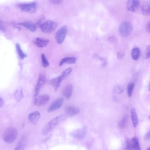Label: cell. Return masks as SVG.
<instances>
[{
	"label": "cell",
	"instance_id": "cell-1",
	"mask_svg": "<svg viewBox=\"0 0 150 150\" xmlns=\"http://www.w3.org/2000/svg\"><path fill=\"white\" fill-rule=\"evenodd\" d=\"M67 118L66 115L57 116L49 122L43 128L42 133L46 135L52 131L59 123L64 121Z\"/></svg>",
	"mask_w": 150,
	"mask_h": 150
},
{
	"label": "cell",
	"instance_id": "cell-2",
	"mask_svg": "<svg viewBox=\"0 0 150 150\" xmlns=\"http://www.w3.org/2000/svg\"><path fill=\"white\" fill-rule=\"evenodd\" d=\"M18 135V131L15 128L10 127L5 131L3 134L2 138L6 143H11L16 139Z\"/></svg>",
	"mask_w": 150,
	"mask_h": 150
},
{
	"label": "cell",
	"instance_id": "cell-3",
	"mask_svg": "<svg viewBox=\"0 0 150 150\" xmlns=\"http://www.w3.org/2000/svg\"><path fill=\"white\" fill-rule=\"evenodd\" d=\"M132 29V26L131 23L126 21L123 22L120 24L119 28V30L121 36L126 37L131 33Z\"/></svg>",
	"mask_w": 150,
	"mask_h": 150
},
{
	"label": "cell",
	"instance_id": "cell-4",
	"mask_svg": "<svg viewBox=\"0 0 150 150\" xmlns=\"http://www.w3.org/2000/svg\"><path fill=\"white\" fill-rule=\"evenodd\" d=\"M57 26V23L51 20H47L42 24L40 28L43 33H50L54 31Z\"/></svg>",
	"mask_w": 150,
	"mask_h": 150
},
{
	"label": "cell",
	"instance_id": "cell-5",
	"mask_svg": "<svg viewBox=\"0 0 150 150\" xmlns=\"http://www.w3.org/2000/svg\"><path fill=\"white\" fill-rule=\"evenodd\" d=\"M67 27L64 25L60 28L57 32L55 38L57 42L61 44L64 40L67 32Z\"/></svg>",
	"mask_w": 150,
	"mask_h": 150
},
{
	"label": "cell",
	"instance_id": "cell-6",
	"mask_svg": "<svg viewBox=\"0 0 150 150\" xmlns=\"http://www.w3.org/2000/svg\"><path fill=\"white\" fill-rule=\"evenodd\" d=\"M38 7V4L35 2L22 4L20 6L22 10L30 13L36 12L37 11Z\"/></svg>",
	"mask_w": 150,
	"mask_h": 150
},
{
	"label": "cell",
	"instance_id": "cell-7",
	"mask_svg": "<svg viewBox=\"0 0 150 150\" xmlns=\"http://www.w3.org/2000/svg\"><path fill=\"white\" fill-rule=\"evenodd\" d=\"M46 81L45 75L43 74H40L39 76L37 83L35 88L34 96H37L41 88L44 86Z\"/></svg>",
	"mask_w": 150,
	"mask_h": 150
},
{
	"label": "cell",
	"instance_id": "cell-8",
	"mask_svg": "<svg viewBox=\"0 0 150 150\" xmlns=\"http://www.w3.org/2000/svg\"><path fill=\"white\" fill-rule=\"evenodd\" d=\"M87 133V130L86 127H83L72 132L70 134L71 136L74 138L79 139H82L86 136Z\"/></svg>",
	"mask_w": 150,
	"mask_h": 150
},
{
	"label": "cell",
	"instance_id": "cell-9",
	"mask_svg": "<svg viewBox=\"0 0 150 150\" xmlns=\"http://www.w3.org/2000/svg\"><path fill=\"white\" fill-rule=\"evenodd\" d=\"M139 1L132 0L127 1L126 6L127 9L131 12H134L137 11L140 6Z\"/></svg>",
	"mask_w": 150,
	"mask_h": 150
},
{
	"label": "cell",
	"instance_id": "cell-10",
	"mask_svg": "<svg viewBox=\"0 0 150 150\" xmlns=\"http://www.w3.org/2000/svg\"><path fill=\"white\" fill-rule=\"evenodd\" d=\"M64 99L62 98H58L54 101L48 109V112H51L59 108L62 105Z\"/></svg>",
	"mask_w": 150,
	"mask_h": 150
},
{
	"label": "cell",
	"instance_id": "cell-11",
	"mask_svg": "<svg viewBox=\"0 0 150 150\" xmlns=\"http://www.w3.org/2000/svg\"><path fill=\"white\" fill-rule=\"evenodd\" d=\"M49 99L50 97L48 95H42L35 99L34 103L37 106H41L46 104L49 101Z\"/></svg>",
	"mask_w": 150,
	"mask_h": 150
},
{
	"label": "cell",
	"instance_id": "cell-12",
	"mask_svg": "<svg viewBox=\"0 0 150 150\" xmlns=\"http://www.w3.org/2000/svg\"><path fill=\"white\" fill-rule=\"evenodd\" d=\"M40 117V114L38 111H35L30 113L28 115V118L30 122L32 124L36 125Z\"/></svg>",
	"mask_w": 150,
	"mask_h": 150
},
{
	"label": "cell",
	"instance_id": "cell-13",
	"mask_svg": "<svg viewBox=\"0 0 150 150\" xmlns=\"http://www.w3.org/2000/svg\"><path fill=\"white\" fill-rule=\"evenodd\" d=\"M73 89V86L72 84H67L62 91V93L64 96L67 99L69 98L72 95Z\"/></svg>",
	"mask_w": 150,
	"mask_h": 150
},
{
	"label": "cell",
	"instance_id": "cell-14",
	"mask_svg": "<svg viewBox=\"0 0 150 150\" xmlns=\"http://www.w3.org/2000/svg\"><path fill=\"white\" fill-rule=\"evenodd\" d=\"M64 111L67 115L72 116L79 113L80 112V110L76 107L69 105L65 108Z\"/></svg>",
	"mask_w": 150,
	"mask_h": 150
},
{
	"label": "cell",
	"instance_id": "cell-15",
	"mask_svg": "<svg viewBox=\"0 0 150 150\" xmlns=\"http://www.w3.org/2000/svg\"><path fill=\"white\" fill-rule=\"evenodd\" d=\"M64 79L60 75L56 78L52 79L50 80V83L54 88L55 90H56L59 87L62 81Z\"/></svg>",
	"mask_w": 150,
	"mask_h": 150
},
{
	"label": "cell",
	"instance_id": "cell-16",
	"mask_svg": "<svg viewBox=\"0 0 150 150\" xmlns=\"http://www.w3.org/2000/svg\"><path fill=\"white\" fill-rule=\"evenodd\" d=\"M49 42L48 40L38 38L35 39L34 43L38 47H44L46 46Z\"/></svg>",
	"mask_w": 150,
	"mask_h": 150
},
{
	"label": "cell",
	"instance_id": "cell-17",
	"mask_svg": "<svg viewBox=\"0 0 150 150\" xmlns=\"http://www.w3.org/2000/svg\"><path fill=\"white\" fill-rule=\"evenodd\" d=\"M20 24L32 32H35L37 29V26L35 24L30 21L24 22Z\"/></svg>",
	"mask_w": 150,
	"mask_h": 150
},
{
	"label": "cell",
	"instance_id": "cell-18",
	"mask_svg": "<svg viewBox=\"0 0 150 150\" xmlns=\"http://www.w3.org/2000/svg\"><path fill=\"white\" fill-rule=\"evenodd\" d=\"M26 139L24 136L20 138L14 150H24L26 144Z\"/></svg>",
	"mask_w": 150,
	"mask_h": 150
},
{
	"label": "cell",
	"instance_id": "cell-19",
	"mask_svg": "<svg viewBox=\"0 0 150 150\" xmlns=\"http://www.w3.org/2000/svg\"><path fill=\"white\" fill-rule=\"evenodd\" d=\"M76 58L74 57H67L62 59L60 62L59 65L62 66L65 63L69 64H72L75 63L76 61Z\"/></svg>",
	"mask_w": 150,
	"mask_h": 150
},
{
	"label": "cell",
	"instance_id": "cell-20",
	"mask_svg": "<svg viewBox=\"0 0 150 150\" xmlns=\"http://www.w3.org/2000/svg\"><path fill=\"white\" fill-rule=\"evenodd\" d=\"M130 112L133 126L134 127H136L138 124V119L135 109L132 108Z\"/></svg>",
	"mask_w": 150,
	"mask_h": 150
},
{
	"label": "cell",
	"instance_id": "cell-21",
	"mask_svg": "<svg viewBox=\"0 0 150 150\" xmlns=\"http://www.w3.org/2000/svg\"><path fill=\"white\" fill-rule=\"evenodd\" d=\"M142 12L145 15H148L150 13V5L149 3L145 2L143 4L141 7Z\"/></svg>",
	"mask_w": 150,
	"mask_h": 150
},
{
	"label": "cell",
	"instance_id": "cell-22",
	"mask_svg": "<svg viewBox=\"0 0 150 150\" xmlns=\"http://www.w3.org/2000/svg\"><path fill=\"white\" fill-rule=\"evenodd\" d=\"M131 56L132 58L134 60L138 59L140 56V50L139 48L134 47L131 51Z\"/></svg>",
	"mask_w": 150,
	"mask_h": 150
},
{
	"label": "cell",
	"instance_id": "cell-23",
	"mask_svg": "<svg viewBox=\"0 0 150 150\" xmlns=\"http://www.w3.org/2000/svg\"><path fill=\"white\" fill-rule=\"evenodd\" d=\"M128 118L127 116H124L118 123L119 127L121 129H125L127 126Z\"/></svg>",
	"mask_w": 150,
	"mask_h": 150
},
{
	"label": "cell",
	"instance_id": "cell-24",
	"mask_svg": "<svg viewBox=\"0 0 150 150\" xmlns=\"http://www.w3.org/2000/svg\"><path fill=\"white\" fill-rule=\"evenodd\" d=\"M134 150H141L138 138L136 137L132 138L131 140Z\"/></svg>",
	"mask_w": 150,
	"mask_h": 150
},
{
	"label": "cell",
	"instance_id": "cell-25",
	"mask_svg": "<svg viewBox=\"0 0 150 150\" xmlns=\"http://www.w3.org/2000/svg\"><path fill=\"white\" fill-rule=\"evenodd\" d=\"M123 88L121 85L117 84L114 87L113 93L115 94L119 95L122 93L123 91Z\"/></svg>",
	"mask_w": 150,
	"mask_h": 150
},
{
	"label": "cell",
	"instance_id": "cell-26",
	"mask_svg": "<svg viewBox=\"0 0 150 150\" xmlns=\"http://www.w3.org/2000/svg\"><path fill=\"white\" fill-rule=\"evenodd\" d=\"M14 96L16 100L17 101H19L20 100L23 96L22 91L20 89H18L14 93Z\"/></svg>",
	"mask_w": 150,
	"mask_h": 150
},
{
	"label": "cell",
	"instance_id": "cell-27",
	"mask_svg": "<svg viewBox=\"0 0 150 150\" xmlns=\"http://www.w3.org/2000/svg\"><path fill=\"white\" fill-rule=\"evenodd\" d=\"M16 49L18 52L19 57L21 59H23L27 55L25 54L21 50L20 45L18 44L16 45Z\"/></svg>",
	"mask_w": 150,
	"mask_h": 150
},
{
	"label": "cell",
	"instance_id": "cell-28",
	"mask_svg": "<svg viewBox=\"0 0 150 150\" xmlns=\"http://www.w3.org/2000/svg\"><path fill=\"white\" fill-rule=\"evenodd\" d=\"M134 86V83H130L128 85L127 94L129 97H130L132 96Z\"/></svg>",
	"mask_w": 150,
	"mask_h": 150
},
{
	"label": "cell",
	"instance_id": "cell-29",
	"mask_svg": "<svg viewBox=\"0 0 150 150\" xmlns=\"http://www.w3.org/2000/svg\"><path fill=\"white\" fill-rule=\"evenodd\" d=\"M72 71V69L69 67L64 70L62 73L61 75L65 79L70 74Z\"/></svg>",
	"mask_w": 150,
	"mask_h": 150
},
{
	"label": "cell",
	"instance_id": "cell-30",
	"mask_svg": "<svg viewBox=\"0 0 150 150\" xmlns=\"http://www.w3.org/2000/svg\"><path fill=\"white\" fill-rule=\"evenodd\" d=\"M41 59L43 66L45 68H46L49 66V64L43 54L41 55Z\"/></svg>",
	"mask_w": 150,
	"mask_h": 150
},
{
	"label": "cell",
	"instance_id": "cell-31",
	"mask_svg": "<svg viewBox=\"0 0 150 150\" xmlns=\"http://www.w3.org/2000/svg\"><path fill=\"white\" fill-rule=\"evenodd\" d=\"M45 18L44 16H40L36 21L35 24L36 26L40 28L41 25L43 23V21L44 20Z\"/></svg>",
	"mask_w": 150,
	"mask_h": 150
},
{
	"label": "cell",
	"instance_id": "cell-32",
	"mask_svg": "<svg viewBox=\"0 0 150 150\" xmlns=\"http://www.w3.org/2000/svg\"><path fill=\"white\" fill-rule=\"evenodd\" d=\"M126 150H134V148L131 140H127L126 142Z\"/></svg>",
	"mask_w": 150,
	"mask_h": 150
},
{
	"label": "cell",
	"instance_id": "cell-33",
	"mask_svg": "<svg viewBox=\"0 0 150 150\" xmlns=\"http://www.w3.org/2000/svg\"><path fill=\"white\" fill-rule=\"evenodd\" d=\"M146 57L147 59H148L150 57V46L148 45L146 48L145 53Z\"/></svg>",
	"mask_w": 150,
	"mask_h": 150
},
{
	"label": "cell",
	"instance_id": "cell-34",
	"mask_svg": "<svg viewBox=\"0 0 150 150\" xmlns=\"http://www.w3.org/2000/svg\"><path fill=\"white\" fill-rule=\"evenodd\" d=\"M125 55V53L122 51L119 52L117 54V57L119 59L122 58Z\"/></svg>",
	"mask_w": 150,
	"mask_h": 150
},
{
	"label": "cell",
	"instance_id": "cell-35",
	"mask_svg": "<svg viewBox=\"0 0 150 150\" xmlns=\"http://www.w3.org/2000/svg\"><path fill=\"white\" fill-rule=\"evenodd\" d=\"M50 1L52 3L56 4H59L61 3L62 1L58 0H50Z\"/></svg>",
	"mask_w": 150,
	"mask_h": 150
},
{
	"label": "cell",
	"instance_id": "cell-36",
	"mask_svg": "<svg viewBox=\"0 0 150 150\" xmlns=\"http://www.w3.org/2000/svg\"><path fill=\"white\" fill-rule=\"evenodd\" d=\"M4 101L3 98L0 97V108L3 105Z\"/></svg>",
	"mask_w": 150,
	"mask_h": 150
},
{
	"label": "cell",
	"instance_id": "cell-37",
	"mask_svg": "<svg viewBox=\"0 0 150 150\" xmlns=\"http://www.w3.org/2000/svg\"><path fill=\"white\" fill-rule=\"evenodd\" d=\"M0 30L2 31H4L5 30L4 27L1 21H0Z\"/></svg>",
	"mask_w": 150,
	"mask_h": 150
},
{
	"label": "cell",
	"instance_id": "cell-38",
	"mask_svg": "<svg viewBox=\"0 0 150 150\" xmlns=\"http://www.w3.org/2000/svg\"><path fill=\"white\" fill-rule=\"evenodd\" d=\"M145 139L146 140H149L150 139V132L148 133L145 136Z\"/></svg>",
	"mask_w": 150,
	"mask_h": 150
},
{
	"label": "cell",
	"instance_id": "cell-39",
	"mask_svg": "<svg viewBox=\"0 0 150 150\" xmlns=\"http://www.w3.org/2000/svg\"><path fill=\"white\" fill-rule=\"evenodd\" d=\"M149 26H150V23L149 21L148 22L146 25V30L147 32L149 33L150 31V28H149Z\"/></svg>",
	"mask_w": 150,
	"mask_h": 150
},
{
	"label": "cell",
	"instance_id": "cell-40",
	"mask_svg": "<svg viewBox=\"0 0 150 150\" xmlns=\"http://www.w3.org/2000/svg\"><path fill=\"white\" fill-rule=\"evenodd\" d=\"M147 150H150V148H149Z\"/></svg>",
	"mask_w": 150,
	"mask_h": 150
}]
</instances>
